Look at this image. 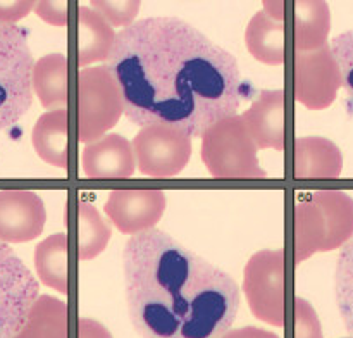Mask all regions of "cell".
<instances>
[{
	"label": "cell",
	"mask_w": 353,
	"mask_h": 338,
	"mask_svg": "<svg viewBox=\"0 0 353 338\" xmlns=\"http://www.w3.org/2000/svg\"><path fill=\"white\" fill-rule=\"evenodd\" d=\"M334 295L345 328L353 338V237L341 247L334 272Z\"/></svg>",
	"instance_id": "cell-6"
},
{
	"label": "cell",
	"mask_w": 353,
	"mask_h": 338,
	"mask_svg": "<svg viewBox=\"0 0 353 338\" xmlns=\"http://www.w3.org/2000/svg\"><path fill=\"white\" fill-rule=\"evenodd\" d=\"M131 324L141 338H223L240 310V288L165 231L148 228L123 254Z\"/></svg>",
	"instance_id": "cell-2"
},
{
	"label": "cell",
	"mask_w": 353,
	"mask_h": 338,
	"mask_svg": "<svg viewBox=\"0 0 353 338\" xmlns=\"http://www.w3.org/2000/svg\"><path fill=\"white\" fill-rule=\"evenodd\" d=\"M105 68L124 116L138 126L200 138L241 106L236 57L178 17L128 24L110 43Z\"/></svg>",
	"instance_id": "cell-1"
},
{
	"label": "cell",
	"mask_w": 353,
	"mask_h": 338,
	"mask_svg": "<svg viewBox=\"0 0 353 338\" xmlns=\"http://www.w3.org/2000/svg\"><path fill=\"white\" fill-rule=\"evenodd\" d=\"M37 299L38 281L0 240V338H17L30 326Z\"/></svg>",
	"instance_id": "cell-4"
},
{
	"label": "cell",
	"mask_w": 353,
	"mask_h": 338,
	"mask_svg": "<svg viewBox=\"0 0 353 338\" xmlns=\"http://www.w3.org/2000/svg\"><path fill=\"white\" fill-rule=\"evenodd\" d=\"M330 54L340 72L341 85L353 97V30L338 34L331 41Z\"/></svg>",
	"instance_id": "cell-7"
},
{
	"label": "cell",
	"mask_w": 353,
	"mask_h": 338,
	"mask_svg": "<svg viewBox=\"0 0 353 338\" xmlns=\"http://www.w3.org/2000/svg\"><path fill=\"white\" fill-rule=\"evenodd\" d=\"M43 212L41 202L31 193L0 192V240L23 241L37 237L41 224L23 219L26 214Z\"/></svg>",
	"instance_id": "cell-5"
},
{
	"label": "cell",
	"mask_w": 353,
	"mask_h": 338,
	"mask_svg": "<svg viewBox=\"0 0 353 338\" xmlns=\"http://www.w3.org/2000/svg\"><path fill=\"white\" fill-rule=\"evenodd\" d=\"M33 54L26 33L0 21V131L14 126L33 102Z\"/></svg>",
	"instance_id": "cell-3"
}]
</instances>
